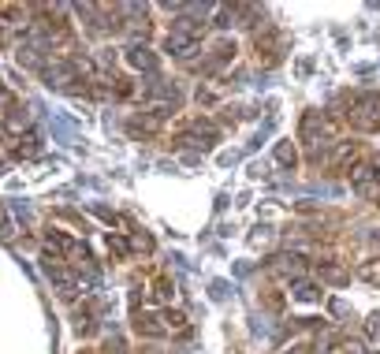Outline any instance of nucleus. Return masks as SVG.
I'll use <instances>...</instances> for the list:
<instances>
[{"label":"nucleus","mask_w":380,"mask_h":354,"mask_svg":"<svg viewBox=\"0 0 380 354\" xmlns=\"http://www.w3.org/2000/svg\"><path fill=\"white\" fill-rule=\"evenodd\" d=\"M347 123L365 135H380V90H358L347 104Z\"/></svg>","instance_id":"obj_2"},{"label":"nucleus","mask_w":380,"mask_h":354,"mask_svg":"<svg viewBox=\"0 0 380 354\" xmlns=\"http://www.w3.org/2000/svg\"><path fill=\"white\" fill-rule=\"evenodd\" d=\"M265 303H269L272 310H280V306H283V298H280V291H269V295H265Z\"/></svg>","instance_id":"obj_24"},{"label":"nucleus","mask_w":380,"mask_h":354,"mask_svg":"<svg viewBox=\"0 0 380 354\" xmlns=\"http://www.w3.org/2000/svg\"><path fill=\"white\" fill-rule=\"evenodd\" d=\"M42 269H45V276L52 280V283H56L60 287V295H75V287H78V276H75V269L68 265V261H63V257H56V254H52V250H45L42 254Z\"/></svg>","instance_id":"obj_4"},{"label":"nucleus","mask_w":380,"mask_h":354,"mask_svg":"<svg viewBox=\"0 0 380 354\" xmlns=\"http://www.w3.org/2000/svg\"><path fill=\"white\" fill-rule=\"evenodd\" d=\"M254 56L261 68H276L280 56H283V45H280V34L265 26V30H254Z\"/></svg>","instance_id":"obj_7"},{"label":"nucleus","mask_w":380,"mask_h":354,"mask_svg":"<svg viewBox=\"0 0 380 354\" xmlns=\"http://www.w3.org/2000/svg\"><path fill=\"white\" fill-rule=\"evenodd\" d=\"M276 164H283V168H298V146H295L291 138L276 142Z\"/></svg>","instance_id":"obj_17"},{"label":"nucleus","mask_w":380,"mask_h":354,"mask_svg":"<svg viewBox=\"0 0 380 354\" xmlns=\"http://www.w3.org/2000/svg\"><path fill=\"white\" fill-rule=\"evenodd\" d=\"M0 101H8V90L4 86H0Z\"/></svg>","instance_id":"obj_29"},{"label":"nucleus","mask_w":380,"mask_h":354,"mask_svg":"<svg viewBox=\"0 0 380 354\" xmlns=\"http://www.w3.org/2000/svg\"><path fill=\"white\" fill-rule=\"evenodd\" d=\"M161 321H164V332L168 336H172V332H187V313H179V310H164Z\"/></svg>","instance_id":"obj_20"},{"label":"nucleus","mask_w":380,"mask_h":354,"mask_svg":"<svg viewBox=\"0 0 380 354\" xmlns=\"http://www.w3.org/2000/svg\"><path fill=\"white\" fill-rule=\"evenodd\" d=\"M130 243H135V250H153V239H149V235H130Z\"/></svg>","instance_id":"obj_23"},{"label":"nucleus","mask_w":380,"mask_h":354,"mask_svg":"<svg viewBox=\"0 0 380 354\" xmlns=\"http://www.w3.org/2000/svg\"><path fill=\"white\" fill-rule=\"evenodd\" d=\"M0 235H11V224H8V216H4V209H0Z\"/></svg>","instance_id":"obj_25"},{"label":"nucleus","mask_w":380,"mask_h":354,"mask_svg":"<svg viewBox=\"0 0 380 354\" xmlns=\"http://www.w3.org/2000/svg\"><path fill=\"white\" fill-rule=\"evenodd\" d=\"M45 243H49V250H56V257H63L71 269H78V265H86V261H90L86 246L78 239H71V235H63V231H49Z\"/></svg>","instance_id":"obj_6"},{"label":"nucleus","mask_w":380,"mask_h":354,"mask_svg":"<svg viewBox=\"0 0 380 354\" xmlns=\"http://www.w3.org/2000/svg\"><path fill=\"white\" fill-rule=\"evenodd\" d=\"M269 272L272 276H291V280H302V257L298 254H280L269 261Z\"/></svg>","instance_id":"obj_10"},{"label":"nucleus","mask_w":380,"mask_h":354,"mask_svg":"<svg viewBox=\"0 0 380 354\" xmlns=\"http://www.w3.org/2000/svg\"><path fill=\"white\" fill-rule=\"evenodd\" d=\"M135 332L146 336V339H164L168 336L161 313H135Z\"/></svg>","instance_id":"obj_12"},{"label":"nucleus","mask_w":380,"mask_h":354,"mask_svg":"<svg viewBox=\"0 0 380 354\" xmlns=\"http://www.w3.org/2000/svg\"><path fill=\"white\" fill-rule=\"evenodd\" d=\"M358 280H365L369 287H380V257H369V261H358Z\"/></svg>","instance_id":"obj_18"},{"label":"nucleus","mask_w":380,"mask_h":354,"mask_svg":"<svg viewBox=\"0 0 380 354\" xmlns=\"http://www.w3.org/2000/svg\"><path fill=\"white\" fill-rule=\"evenodd\" d=\"M369 164H373V176H376V187H380V157H369Z\"/></svg>","instance_id":"obj_26"},{"label":"nucleus","mask_w":380,"mask_h":354,"mask_svg":"<svg viewBox=\"0 0 380 354\" xmlns=\"http://www.w3.org/2000/svg\"><path fill=\"white\" fill-rule=\"evenodd\" d=\"M202 37H205V23H202V19H194V16H179V19L172 23V30H168V37H164V49L172 52V56L187 60L190 52L202 45Z\"/></svg>","instance_id":"obj_3"},{"label":"nucleus","mask_w":380,"mask_h":354,"mask_svg":"<svg viewBox=\"0 0 380 354\" xmlns=\"http://www.w3.org/2000/svg\"><path fill=\"white\" fill-rule=\"evenodd\" d=\"M291 298L295 303H306V306L324 303V287L317 280H291Z\"/></svg>","instance_id":"obj_11"},{"label":"nucleus","mask_w":380,"mask_h":354,"mask_svg":"<svg viewBox=\"0 0 380 354\" xmlns=\"http://www.w3.org/2000/svg\"><path fill=\"white\" fill-rule=\"evenodd\" d=\"M313 276L321 287H347L350 283V269L339 257H317L313 261Z\"/></svg>","instance_id":"obj_8"},{"label":"nucleus","mask_w":380,"mask_h":354,"mask_svg":"<svg viewBox=\"0 0 380 354\" xmlns=\"http://www.w3.org/2000/svg\"><path fill=\"white\" fill-rule=\"evenodd\" d=\"M362 142H350V138H339L336 146L329 149V157H324V164L332 168V172H339V176H347L350 168H355L358 161H362Z\"/></svg>","instance_id":"obj_5"},{"label":"nucleus","mask_w":380,"mask_h":354,"mask_svg":"<svg viewBox=\"0 0 380 354\" xmlns=\"http://www.w3.org/2000/svg\"><path fill=\"white\" fill-rule=\"evenodd\" d=\"M11 153H16L19 161H30V157H37V138H34V135H23V138H16V146H11Z\"/></svg>","instance_id":"obj_21"},{"label":"nucleus","mask_w":380,"mask_h":354,"mask_svg":"<svg viewBox=\"0 0 380 354\" xmlns=\"http://www.w3.org/2000/svg\"><path fill=\"white\" fill-rule=\"evenodd\" d=\"M4 45H8V30L0 26V49H4Z\"/></svg>","instance_id":"obj_28"},{"label":"nucleus","mask_w":380,"mask_h":354,"mask_svg":"<svg viewBox=\"0 0 380 354\" xmlns=\"http://www.w3.org/2000/svg\"><path fill=\"white\" fill-rule=\"evenodd\" d=\"M123 60H127V68H135V71H157V56L146 45H130L123 52Z\"/></svg>","instance_id":"obj_13"},{"label":"nucleus","mask_w":380,"mask_h":354,"mask_svg":"<svg viewBox=\"0 0 380 354\" xmlns=\"http://www.w3.org/2000/svg\"><path fill=\"white\" fill-rule=\"evenodd\" d=\"M172 295H176V283H172V276H164V272H161V276L153 280V287H149V298H153V303H161V306H168V303H172Z\"/></svg>","instance_id":"obj_16"},{"label":"nucleus","mask_w":380,"mask_h":354,"mask_svg":"<svg viewBox=\"0 0 380 354\" xmlns=\"http://www.w3.org/2000/svg\"><path fill=\"white\" fill-rule=\"evenodd\" d=\"M347 179H350V190L362 194V198H380V187H376V176H373L369 157H362V161L347 172Z\"/></svg>","instance_id":"obj_9"},{"label":"nucleus","mask_w":380,"mask_h":354,"mask_svg":"<svg viewBox=\"0 0 380 354\" xmlns=\"http://www.w3.org/2000/svg\"><path fill=\"white\" fill-rule=\"evenodd\" d=\"M324 354H355V347H339V350H324Z\"/></svg>","instance_id":"obj_27"},{"label":"nucleus","mask_w":380,"mask_h":354,"mask_svg":"<svg viewBox=\"0 0 380 354\" xmlns=\"http://www.w3.org/2000/svg\"><path fill=\"white\" fill-rule=\"evenodd\" d=\"M127 130H130V135L149 138V135H157V130H161V120H157L153 112H142V116H130V120H127Z\"/></svg>","instance_id":"obj_15"},{"label":"nucleus","mask_w":380,"mask_h":354,"mask_svg":"<svg viewBox=\"0 0 380 354\" xmlns=\"http://www.w3.org/2000/svg\"><path fill=\"white\" fill-rule=\"evenodd\" d=\"M362 336H365V343L380 347V313H369V317L362 321Z\"/></svg>","instance_id":"obj_22"},{"label":"nucleus","mask_w":380,"mask_h":354,"mask_svg":"<svg viewBox=\"0 0 380 354\" xmlns=\"http://www.w3.org/2000/svg\"><path fill=\"white\" fill-rule=\"evenodd\" d=\"M298 142L309 149V164H321L324 157H329V149L339 142V123L329 112L306 109L302 120H298Z\"/></svg>","instance_id":"obj_1"},{"label":"nucleus","mask_w":380,"mask_h":354,"mask_svg":"<svg viewBox=\"0 0 380 354\" xmlns=\"http://www.w3.org/2000/svg\"><path fill=\"white\" fill-rule=\"evenodd\" d=\"M231 60H235V42H231V37H220V42L213 45V52H209V60L202 63V68H205V71H216L220 63H231Z\"/></svg>","instance_id":"obj_14"},{"label":"nucleus","mask_w":380,"mask_h":354,"mask_svg":"<svg viewBox=\"0 0 380 354\" xmlns=\"http://www.w3.org/2000/svg\"><path fill=\"white\" fill-rule=\"evenodd\" d=\"M26 127H30V116H26L23 109H11V116L4 120V130H8V135H16V138H23Z\"/></svg>","instance_id":"obj_19"},{"label":"nucleus","mask_w":380,"mask_h":354,"mask_svg":"<svg viewBox=\"0 0 380 354\" xmlns=\"http://www.w3.org/2000/svg\"><path fill=\"white\" fill-rule=\"evenodd\" d=\"M86 354H94V350H86Z\"/></svg>","instance_id":"obj_30"}]
</instances>
